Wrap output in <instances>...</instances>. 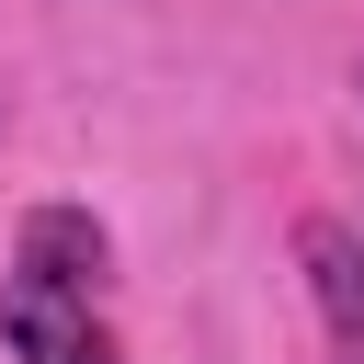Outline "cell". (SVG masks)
Masks as SVG:
<instances>
[{
    "label": "cell",
    "mask_w": 364,
    "mask_h": 364,
    "mask_svg": "<svg viewBox=\"0 0 364 364\" xmlns=\"http://www.w3.org/2000/svg\"><path fill=\"white\" fill-rule=\"evenodd\" d=\"M353 91H364V68H353Z\"/></svg>",
    "instance_id": "obj_4"
},
{
    "label": "cell",
    "mask_w": 364,
    "mask_h": 364,
    "mask_svg": "<svg viewBox=\"0 0 364 364\" xmlns=\"http://www.w3.org/2000/svg\"><path fill=\"white\" fill-rule=\"evenodd\" d=\"M80 364H125V353H114V341H91V353H80Z\"/></svg>",
    "instance_id": "obj_3"
},
{
    "label": "cell",
    "mask_w": 364,
    "mask_h": 364,
    "mask_svg": "<svg viewBox=\"0 0 364 364\" xmlns=\"http://www.w3.org/2000/svg\"><path fill=\"white\" fill-rule=\"evenodd\" d=\"M296 262H307V296H318L330 341L364 364V228H341V216H307V228H296Z\"/></svg>",
    "instance_id": "obj_2"
},
{
    "label": "cell",
    "mask_w": 364,
    "mask_h": 364,
    "mask_svg": "<svg viewBox=\"0 0 364 364\" xmlns=\"http://www.w3.org/2000/svg\"><path fill=\"white\" fill-rule=\"evenodd\" d=\"M11 273L57 284V296H91V284L114 273V239H102V216H91V205H34V216H23V239H11Z\"/></svg>",
    "instance_id": "obj_1"
}]
</instances>
